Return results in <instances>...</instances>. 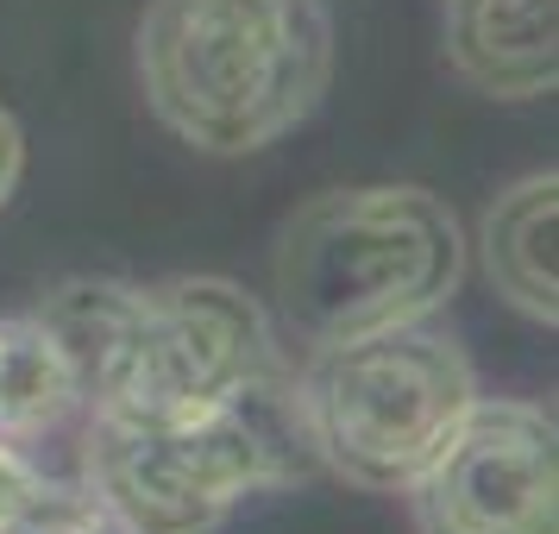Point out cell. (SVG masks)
I'll return each instance as SVG.
<instances>
[{
  "label": "cell",
  "instance_id": "obj_1",
  "mask_svg": "<svg viewBox=\"0 0 559 534\" xmlns=\"http://www.w3.org/2000/svg\"><path fill=\"white\" fill-rule=\"evenodd\" d=\"M32 315L70 358L88 422H182L289 371L264 302L227 277H88Z\"/></svg>",
  "mask_w": 559,
  "mask_h": 534
},
{
  "label": "cell",
  "instance_id": "obj_2",
  "mask_svg": "<svg viewBox=\"0 0 559 534\" xmlns=\"http://www.w3.org/2000/svg\"><path fill=\"white\" fill-rule=\"evenodd\" d=\"M333 26L321 0H152L139 20L145 102L182 145L246 157L321 107Z\"/></svg>",
  "mask_w": 559,
  "mask_h": 534
},
{
  "label": "cell",
  "instance_id": "obj_3",
  "mask_svg": "<svg viewBox=\"0 0 559 534\" xmlns=\"http://www.w3.org/2000/svg\"><path fill=\"white\" fill-rule=\"evenodd\" d=\"M465 283V233L453 207L408 189H333L302 202L277 239V308L302 346L428 321Z\"/></svg>",
  "mask_w": 559,
  "mask_h": 534
},
{
  "label": "cell",
  "instance_id": "obj_4",
  "mask_svg": "<svg viewBox=\"0 0 559 534\" xmlns=\"http://www.w3.org/2000/svg\"><path fill=\"white\" fill-rule=\"evenodd\" d=\"M314 472L289 371L182 422H88L82 490L120 534H214L239 503Z\"/></svg>",
  "mask_w": 559,
  "mask_h": 534
},
{
  "label": "cell",
  "instance_id": "obj_5",
  "mask_svg": "<svg viewBox=\"0 0 559 534\" xmlns=\"http://www.w3.org/2000/svg\"><path fill=\"white\" fill-rule=\"evenodd\" d=\"M289 383L314 465L378 497H403L484 396L465 346L428 321L308 346Z\"/></svg>",
  "mask_w": 559,
  "mask_h": 534
},
{
  "label": "cell",
  "instance_id": "obj_6",
  "mask_svg": "<svg viewBox=\"0 0 559 534\" xmlns=\"http://www.w3.org/2000/svg\"><path fill=\"white\" fill-rule=\"evenodd\" d=\"M403 497L415 534H559L554 415L515 396H478Z\"/></svg>",
  "mask_w": 559,
  "mask_h": 534
},
{
  "label": "cell",
  "instance_id": "obj_7",
  "mask_svg": "<svg viewBox=\"0 0 559 534\" xmlns=\"http://www.w3.org/2000/svg\"><path fill=\"white\" fill-rule=\"evenodd\" d=\"M447 63L490 102L554 95L559 0H447Z\"/></svg>",
  "mask_w": 559,
  "mask_h": 534
},
{
  "label": "cell",
  "instance_id": "obj_8",
  "mask_svg": "<svg viewBox=\"0 0 559 534\" xmlns=\"http://www.w3.org/2000/svg\"><path fill=\"white\" fill-rule=\"evenodd\" d=\"M554 221H559V177L534 170V177L509 182L503 195L484 207V227H478V252H484L490 283H497V296L515 315L540 321V328L559 321Z\"/></svg>",
  "mask_w": 559,
  "mask_h": 534
},
{
  "label": "cell",
  "instance_id": "obj_9",
  "mask_svg": "<svg viewBox=\"0 0 559 534\" xmlns=\"http://www.w3.org/2000/svg\"><path fill=\"white\" fill-rule=\"evenodd\" d=\"M7 534H120L114 529V515H107L88 490H63V484H45V497L13 522Z\"/></svg>",
  "mask_w": 559,
  "mask_h": 534
},
{
  "label": "cell",
  "instance_id": "obj_10",
  "mask_svg": "<svg viewBox=\"0 0 559 534\" xmlns=\"http://www.w3.org/2000/svg\"><path fill=\"white\" fill-rule=\"evenodd\" d=\"M45 484H51V478L26 459V447L0 440V534H7L32 503H38V497H45Z\"/></svg>",
  "mask_w": 559,
  "mask_h": 534
},
{
  "label": "cell",
  "instance_id": "obj_11",
  "mask_svg": "<svg viewBox=\"0 0 559 534\" xmlns=\"http://www.w3.org/2000/svg\"><path fill=\"white\" fill-rule=\"evenodd\" d=\"M20 177H26V132H20V120L0 107V207L20 195Z\"/></svg>",
  "mask_w": 559,
  "mask_h": 534
},
{
  "label": "cell",
  "instance_id": "obj_12",
  "mask_svg": "<svg viewBox=\"0 0 559 534\" xmlns=\"http://www.w3.org/2000/svg\"><path fill=\"white\" fill-rule=\"evenodd\" d=\"M0 371H7V321H0Z\"/></svg>",
  "mask_w": 559,
  "mask_h": 534
}]
</instances>
